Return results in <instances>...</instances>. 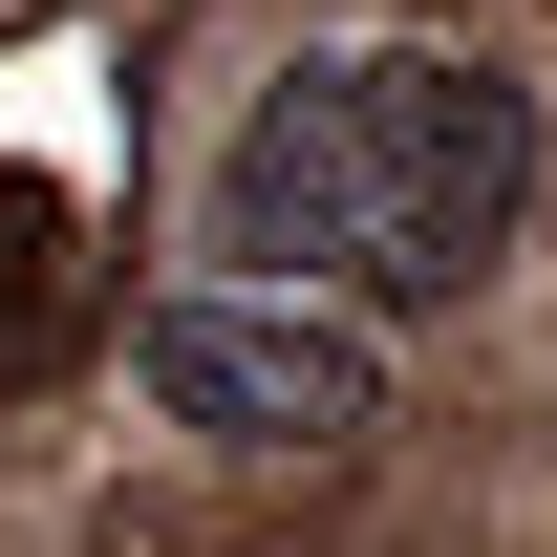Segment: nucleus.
I'll list each match as a JSON object with an SVG mask.
<instances>
[{
	"mask_svg": "<svg viewBox=\"0 0 557 557\" xmlns=\"http://www.w3.org/2000/svg\"><path fill=\"white\" fill-rule=\"evenodd\" d=\"M515 214H536V86L472 65V44H322L214 150V258L364 300V322L472 300L515 258Z\"/></svg>",
	"mask_w": 557,
	"mask_h": 557,
	"instance_id": "nucleus-1",
	"label": "nucleus"
},
{
	"mask_svg": "<svg viewBox=\"0 0 557 557\" xmlns=\"http://www.w3.org/2000/svg\"><path fill=\"white\" fill-rule=\"evenodd\" d=\"M150 408L214 429V450H344V429H386V322L364 300H300V278H172L129 322Z\"/></svg>",
	"mask_w": 557,
	"mask_h": 557,
	"instance_id": "nucleus-2",
	"label": "nucleus"
}]
</instances>
